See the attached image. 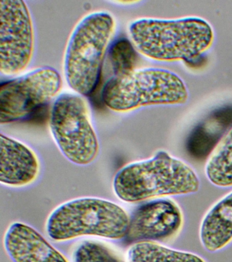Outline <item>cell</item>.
<instances>
[{"label":"cell","instance_id":"obj_13","mask_svg":"<svg viewBox=\"0 0 232 262\" xmlns=\"http://www.w3.org/2000/svg\"><path fill=\"white\" fill-rule=\"evenodd\" d=\"M127 262H208L191 252L171 249L154 241L134 243L126 253Z\"/></svg>","mask_w":232,"mask_h":262},{"label":"cell","instance_id":"obj_1","mask_svg":"<svg viewBox=\"0 0 232 262\" xmlns=\"http://www.w3.org/2000/svg\"><path fill=\"white\" fill-rule=\"evenodd\" d=\"M128 31L138 52L161 62L196 58L209 50L215 41L213 27L198 16L140 18L130 24Z\"/></svg>","mask_w":232,"mask_h":262},{"label":"cell","instance_id":"obj_8","mask_svg":"<svg viewBox=\"0 0 232 262\" xmlns=\"http://www.w3.org/2000/svg\"><path fill=\"white\" fill-rule=\"evenodd\" d=\"M0 21V71L7 76L17 75L29 67L35 49L29 8L21 0H2Z\"/></svg>","mask_w":232,"mask_h":262},{"label":"cell","instance_id":"obj_11","mask_svg":"<svg viewBox=\"0 0 232 262\" xmlns=\"http://www.w3.org/2000/svg\"><path fill=\"white\" fill-rule=\"evenodd\" d=\"M0 182L13 188L30 185L37 180L40 163L35 151L21 141L0 135Z\"/></svg>","mask_w":232,"mask_h":262},{"label":"cell","instance_id":"obj_15","mask_svg":"<svg viewBox=\"0 0 232 262\" xmlns=\"http://www.w3.org/2000/svg\"><path fill=\"white\" fill-rule=\"evenodd\" d=\"M109 56L115 76L125 75L135 70L136 48L132 41L124 38L116 40L110 47Z\"/></svg>","mask_w":232,"mask_h":262},{"label":"cell","instance_id":"obj_10","mask_svg":"<svg viewBox=\"0 0 232 262\" xmlns=\"http://www.w3.org/2000/svg\"><path fill=\"white\" fill-rule=\"evenodd\" d=\"M3 244L13 262H69L39 231L25 223L10 225Z\"/></svg>","mask_w":232,"mask_h":262},{"label":"cell","instance_id":"obj_16","mask_svg":"<svg viewBox=\"0 0 232 262\" xmlns=\"http://www.w3.org/2000/svg\"><path fill=\"white\" fill-rule=\"evenodd\" d=\"M73 259L74 262H123L109 248L93 241L81 244L74 251Z\"/></svg>","mask_w":232,"mask_h":262},{"label":"cell","instance_id":"obj_9","mask_svg":"<svg viewBox=\"0 0 232 262\" xmlns=\"http://www.w3.org/2000/svg\"><path fill=\"white\" fill-rule=\"evenodd\" d=\"M184 224L181 207L170 198H160L140 205L130 216L125 237L130 243L174 238Z\"/></svg>","mask_w":232,"mask_h":262},{"label":"cell","instance_id":"obj_7","mask_svg":"<svg viewBox=\"0 0 232 262\" xmlns=\"http://www.w3.org/2000/svg\"><path fill=\"white\" fill-rule=\"evenodd\" d=\"M62 78L54 68H38L0 85V122H15L47 104L60 92Z\"/></svg>","mask_w":232,"mask_h":262},{"label":"cell","instance_id":"obj_12","mask_svg":"<svg viewBox=\"0 0 232 262\" xmlns=\"http://www.w3.org/2000/svg\"><path fill=\"white\" fill-rule=\"evenodd\" d=\"M199 237L203 249L210 253L221 251L232 243V190L205 212Z\"/></svg>","mask_w":232,"mask_h":262},{"label":"cell","instance_id":"obj_2","mask_svg":"<svg viewBox=\"0 0 232 262\" xmlns=\"http://www.w3.org/2000/svg\"><path fill=\"white\" fill-rule=\"evenodd\" d=\"M113 190L126 203L195 193L200 181L195 170L168 151L160 150L150 159L124 166L116 173Z\"/></svg>","mask_w":232,"mask_h":262},{"label":"cell","instance_id":"obj_5","mask_svg":"<svg viewBox=\"0 0 232 262\" xmlns=\"http://www.w3.org/2000/svg\"><path fill=\"white\" fill-rule=\"evenodd\" d=\"M101 97L110 110L128 112L146 106L185 104L189 99V91L184 81L174 72L143 68L111 78L103 88Z\"/></svg>","mask_w":232,"mask_h":262},{"label":"cell","instance_id":"obj_4","mask_svg":"<svg viewBox=\"0 0 232 262\" xmlns=\"http://www.w3.org/2000/svg\"><path fill=\"white\" fill-rule=\"evenodd\" d=\"M130 216L119 205L97 198L68 201L50 212L46 232L57 242L83 236L111 239L125 238Z\"/></svg>","mask_w":232,"mask_h":262},{"label":"cell","instance_id":"obj_3","mask_svg":"<svg viewBox=\"0 0 232 262\" xmlns=\"http://www.w3.org/2000/svg\"><path fill=\"white\" fill-rule=\"evenodd\" d=\"M115 28L110 12L96 11L85 15L73 29L63 67L67 83L76 94L88 96L96 88Z\"/></svg>","mask_w":232,"mask_h":262},{"label":"cell","instance_id":"obj_14","mask_svg":"<svg viewBox=\"0 0 232 262\" xmlns=\"http://www.w3.org/2000/svg\"><path fill=\"white\" fill-rule=\"evenodd\" d=\"M204 170L208 180L213 185L232 187V126L214 147Z\"/></svg>","mask_w":232,"mask_h":262},{"label":"cell","instance_id":"obj_6","mask_svg":"<svg viewBox=\"0 0 232 262\" xmlns=\"http://www.w3.org/2000/svg\"><path fill=\"white\" fill-rule=\"evenodd\" d=\"M49 128L61 152L74 165H90L99 155L98 138L87 100L79 94L59 96L50 111Z\"/></svg>","mask_w":232,"mask_h":262}]
</instances>
